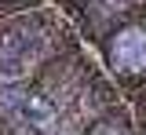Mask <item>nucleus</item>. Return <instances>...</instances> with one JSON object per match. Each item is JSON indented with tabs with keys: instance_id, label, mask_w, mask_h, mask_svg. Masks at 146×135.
<instances>
[{
	"instance_id": "nucleus-1",
	"label": "nucleus",
	"mask_w": 146,
	"mask_h": 135,
	"mask_svg": "<svg viewBox=\"0 0 146 135\" xmlns=\"http://www.w3.org/2000/svg\"><path fill=\"white\" fill-rule=\"evenodd\" d=\"M113 58L124 69H143L146 66V33L143 29H128L113 40Z\"/></svg>"
},
{
	"instance_id": "nucleus-2",
	"label": "nucleus",
	"mask_w": 146,
	"mask_h": 135,
	"mask_svg": "<svg viewBox=\"0 0 146 135\" xmlns=\"http://www.w3.org/2000/svg\"><path fill=\"white\" fill-rule=\"evenodd\" d=\"M91 135H117V132H113L110 124H102V128H95V132H91Z\"/></svg>"
}]
</instances>
